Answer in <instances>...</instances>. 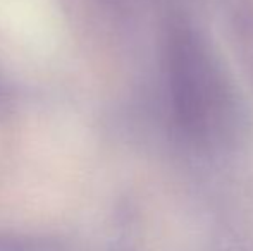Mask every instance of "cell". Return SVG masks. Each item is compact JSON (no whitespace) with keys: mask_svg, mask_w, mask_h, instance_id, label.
Wrapping results in <instances>:
<instances>
[{"mask_svg":"<svg viewBox=\"0 0 253 251\" xmlns=\"http://www.w3.org/2000/svg\"><path fill=\"white\" fill-rule=\"evenodd\" d=\"M174 54V84L181 121L195 133L209 134L226 107L220 77L193 38L181 35Z\"/></svg>","mask_w":253,"mask_h":251,"instance_id":"obj_1","label":"cell"}]
</instances>
